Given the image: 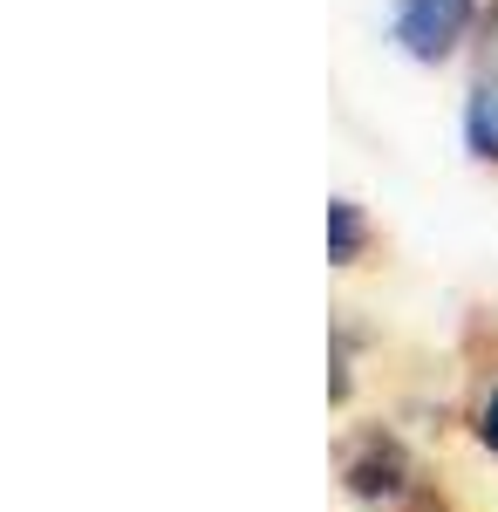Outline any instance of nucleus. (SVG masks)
<instances>
[{
  "mask_svg": "<svg viewBox=\"0 0 498 512\" xmlns=\"http://www.w3.org/2000/svg\"><path fill=\"white\" fill-rule=\"evenodd\" d=\"M342 478H348V492H355L362 506H403L423 485L410 444L389 431V424H369V431L348 437L342 444Z\"/></svg>",
  "mask_w": 498,
  "mask_h": 512,
  "instance_id": "obj_1",
  "label": "nucleus"
},
{
  "mask_svg": "<svg viewBox=\"0 0 498 512\" xmlns=\"http://www.w3.org/2000/svg\"><path fill=\"white\" fill-rule=\"evenodd\" d=\"M478 21H485L478 0H389V35L403 41L410 62H444Z\"/></svg>",
  "mask_w": 498,
  "mask_h": 512,
  "instance_id": "obj_2",
  "label": "nucleus"
},
{
  "mask_svg": "<svg viewBox=\"0 0 498 512\" xmlns=\"http://www.w3.org/2000/svg\"><path fill=\"white\" fill-rule=\"evenodd\" d=\"M464 151L478 164H498V0L478 21L471 82H464Z\"/></svg>",
  "mask_w": 498,
  "mask_h": 512,
  "instance_id": "obj_3",
  "label": "nucleus"
},
{
  "mask_svg": "<svg viewBox=\"0 0 498 512\" xmlns=\"http://www.w3.org/2000/svg\"><path fill=\"white\" fill-rule=\"evenodd\" d=\"M362 246H369V219H362V205H355V198H335V205H328V260H335V267H355Z\"/></svg>",
  "mask_w": 498,
  "mask_h": 512,
  "instance_id": "obj_4",
  "label": "nucleus"
},
{
  "mask_svg": "<svg viewBox=\"0 0 498 512\" xmlns=\"http://www.w3.org/2000/svg\"><path fill=\"white\" fill-rule=\"evenodd\" d=\"M471 431H478V444L498 458V383L485 390V403H478V424H471Z\"/></svg>",
  "mask_w": 498,
  "mask_h": 512,
  "instance_id": "obj_5",
  "label": "nucleus"
},
{
  "mask_svg": "<svg viewBox=\"0 0 498 512\" xmlns=\"http://www.w3.org/2000/svg\"><path fill=\"white\" fill-rule=\"evenodd\" d=\"M396 512H451V499H444L437 485H417V492H410V499H403Z\"/></svg>",
  "mask_w": 498,
  "mask_h": 512,
  "instance_id": "obj_6",
  "label": "nucleus"
}]
</instances>
